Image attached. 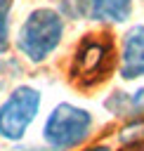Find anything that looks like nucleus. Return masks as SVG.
<instances>
[{"instance_id": "nucleus-1", "label": "nucleus", "mask_w": 144, "mask_h": 151, "mask_svg": "<svg viewBox=\"0 0 144 151\" xmlns=\"http://www.w3.org/2000/svg\"><path fill=\"white\" fill-rule=\"evenodd\" d=\"M64 38V17L52 7H35L17 31V50L31 64L47 61Z\"/></svg>"}, {"instance_id": "nucleus-2", "label": "nucleus", "mask_w": 144, "mask_h": 151, "mask_svg": "<svg viewBox=\"0 0 144 151\" xmlns=\"http://www.w3.org/2000/svg\"><path fill=\"white\" fill-rule=\"evenodd\" d=\"M94 118L87 109L71 101H59L45 118L42 142L47 151H73L92 134Z\"/></svg>"}, {"instance_id": "nucleus-3", "label": "nucleus", "mask_w": 144, "mask_h": 151, "mask_svg": "<svg viewBox=\"0 0 144 151\" xmlns=\"http://www.w3.org/2000/svg\"><path fill=\"white\" fill-rule=\"evenodd\" d=\"M42 106V94L33 85H14L0 104V139L21 142L35 123Z\"/></svg>"}, {"instance_id": "nucleus-4", "label": "nucleus", "mask_w": 144, "mask_h": 151, "mask_svg": "<svg viewBox=\"0 0 144 151\" xmlns=\"http://www.w3.org/2000/svg\"><path fill=\"white\" fill-rule=\"evenodd\" d=\"M109 54H111V42H102L94 35H87L76 50L73 73L80 78H87V80L102 78L109 66Z\"/></svg>"}, {"instance_id": "nucleus-5", "label": "nucleus", "mask_w": 144, "mask_h": 151, "mask_svg": "<svg viewBox=\"0 0 144 151\" xmlns=\"http://www.w3.org/2000/svg\"><path fill=\"white\" fill-rule=\"evenodd\" d=\"M118 73L123 80L144 78V24H135L125 31L123 45H120Z\"/></svg>"}, {"instance_id": "nucleus-6", "label": "nucleus", "mask_w": 144, "mask_h": 151, "mask_svg": "<svg viewBox=\"0 0 144 151\" xmlns=\"http://www.w3.org/2000/svg\"><path fill=\"white\" fill-rule=\"evenodd\" d=\"M135 0H92V19L106 24H125Z\"/></svg>"}, {"instance_id": "nucleus-7", "label": "nucleus", "mask_w": 144, "mask_h": 151, "mask_svg": "<svg viewBox=\"0 0 144 151\" xmlns=\"http://www.w3.org/2000/svg\"><path fill=\"white\" fill-rule=\"evenodd\" d=\"M61 17L68 19H92V0H59V9Z\"/></svg>"}, {"instance_id": "nucleus-8", "label": "nucleus", "mask_w": 144, "mask_h": 151, "mask_svg": "<svg viewBox=\"0 0 144 151\" xmlns=\"http://www.w3.org/2000/svg\"><path fill=\"white\" fill-rule=\"evenodd\" d=\"M120 142L125 146H132L137 142H144V118H132L130 125L120 130Z\"/></svg>"}, {"instance_id": "nucleus-9", "label": "nucleus", "mask_w": 144, "mask_h": 151, "mask_svg": "<svg viewBox=\"0 0 144 151\" xmlns=\"http://www.w3.org/2000/svg\"><path fill=\"white\" fill-rule=\"evenodd\" d=\"M9 12L12 0H0V54H5L9 47Z\"/></svg>"}, {"instance_id": "nucleus-10", "label": "nucleus", "mask_w": 144, "mask_h": 151, "mask_svg": "<svg viewBox=\"0 0 144 151\" xmlns=\"http://www.w3.org/2000/svg\"><path fill=\"white\" fill-rule=\"evenodd\" d=\"M14 73H21L19 64H17L14 59H0V92H2V87H5L7 83H12V78H19V76H14Z\"/></svg>"}, {"instance_id": "nucleus-11", "label": "nucleus", "mask_w": 144, "mask_h": 151, "mask_svg": "<svg viewBox=\"0 0 144 151\" xmlns=\"http://www.w3.org/2000/svg\"><path fill=\"white\" fill-rule=\"evenodd\" d=\"M9 151H42V149H33V146H14Z\"/></svg>"}, {"instance_id": "nucleus-12", "label": "nucleus", "mask_w": 144, "mask_h": 151, "mask_svg": "<svg viewBox=\"0 0 144 151\" xmlns=\"http://www.w3.org/2000/svg\"><path fill=\"white\" fill-rule=\"evenodd\" d=\"M87 151H111V149L104 146V144H99V146H92V149H87Z\"/></svg>"}]
</instances>
